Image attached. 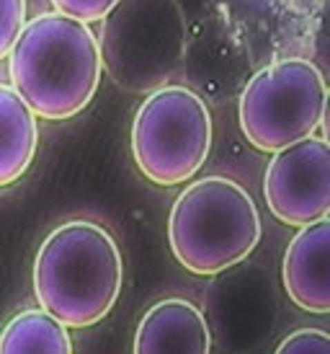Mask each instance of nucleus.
Instances as JSON below:
<instances>
[{
	"instance_id": "obj_1",
	"label": "nucleus",
	"mask_w": 330,
	"mask_h": 354,
	"mask_svg": "<svg viewBox=\"0 0 330 354\" xmlns=\"http://www.w3.org/2000/svg\"><path fill=\"white\" fill-rule=\"evenodd\" d=\"M8 75L10 88L34 117L49 122L78 117L104 75L96 31L57 10L34 16L10 50Z\"/></svg>"
},
{
	"instance_id": "obj_2",
	"label": "nucleus",
	"mask_w": 330,
	"mask_h": 354,
	"mask_svg": "<svg viewBox=\"0 0 330 354\" xmlns=\"http://www.w3.org/2000/svg\"><path fill=\"white\" fill-rule=\"evenodd\" d=\"M124 285L117 238L90 217H72L41 241L34 261L39 308L68 328H88L106 318Z\"/></svg>"
},
{
	"instance_id": "obj_3",
	"label": "nucleus",
	"mask_w": 330,
	"mask_h": 354,
	"mask_svg": "<svg viewBox=\"0 0 330 354\" xmlns=\"http://www.w3.org/2000/svg\"><path fill=\"white\" fill-rule=\"evenodd\" d=\"M261 212L243 184L230 176L196 178L168 215V246L186 272L214 277L237 266L261 241Z\"/></svg>"
},
{
	"instance_id": "obj_4",
	"label": "nucleus",
	"mask_w": 330,
	"mask_h": 354,
	"mask_svg": "<svg viewBox=\"0 0 330 354\" xmlns=\"http://www.w3.org/2000/svg\"><path fill=\"white\" fill-rule=\"evenodd\" d=\"M101 65L126 93H150L181 75L188 24L178 0H119L96 34Z\"/></svg>"
},
{
	"instance_id": "obj_5",
	"label": "nucleus",
	"mask_w": 330,
	"mask_h": 354,
	"mask_svg": "<svg viewBox=\"0 0 330 354\" xmlns=\"http://www.w3.org/2000/svg\"><path fill=\"white\" fill-rule=\"evenodd\" d=\"M212 111L196 91L163 86L150 91L132 122V158L157 187L194 178L212 153Z\"/></svg>"
},
{
	"instance_id": "obj_6",
	"label": "nucleus",
	"mask_w": 330,
	"mask_h": 354,
	"mask_svg": "<svg viewBox=\"0 0 330 354\" xmlns=\"http://www.w3.org/2000/svg\"><path fill=\"white\" fill-rule=\"evenodd\" d=\"M328 106L322 70L307 57L276 59L243 88L237 119L255 150L276 153L320 129Z\"/></svg>"
},
{
	"instance_id": "obj_7",
	"label": "nucleus",
	"mask_w": 330,
	"mask_h": 354,
	"mask_svg": "<svg viewBox=\"0 0 330 354\" xmlns=\"http://www.w3.org/2000/svg\"><path fill=\"white\" fill-rule=\"evenodd\" d=\"M263 197L271 215L291 227L318 223L330 212V148L322 135H310L271 153Z\"/></svg>"
},
{
	"instance_id": "obj_8",
	"label": "nucleus",
	"mask_w": 330,
	"mask_h": 354,
	"mask_svg": "<svg viewBox=\"0 0 330 354\" xmlns=\"http://www.w3.org/2000/svg\"><path fill=\"white\" fill-rule=\"evenodd\" d=\"M132 354H212L204 310L188 297H163L139 318Z\"/></svg>"
},
{
	"instance_id": "obj_9",
	"label": "nucleus",
	"mask_w": 330,
	"mask_h": 354,
	"mask_svg": "<svg viewBox=\"0 0 330 354\" xmlns=\"http://www.w3.org/2000/svg\"><path fill=\"white\" fill-rule=\"evenodd\" d=\"M330 223L322 217L300 227L284 254V290L297 308L325 315L330 310Z\"/></svg>"
},
{
	"instance_id": "obj_10",
	"label": "nucleus",
	"mask_w": 330,
	"mask_h": 354,
	"mask_svg": "<svg viewBox=\"0 0 330 354\" xmlns=\"http://www.w3.org/2000/svg\"><path fill=\"white\" fill-rule=\"evenodd\" d=\"M39 148V124L16 91L0 83V189L16 184Z\"/></svg>"
},
{
	"instance_id": "obj_11",
	"label": "nucleus",
	"mask_w": 330,
	"mask_h": 354,
	"mask_svg": "<svg viewBox=\"0 0 330 354\" xmlns=\"http://www.w3.org/2000/svg\"><path fill=\"white\" fill-rule=\"evenodd\" d=\"M0 354H72L70 328L41 308H23L3 326Z\"/></svg>"
},
{
	"instance_id": "obj_12",
	"label": "nucleus",
	"mask_w": 330,
	"mask_h": 354,
	"mask_svg": "<svg viewBox=\"0 0 330 354\" xmlns=\"http://www.w3.org/2000/svg\"><path fill=\"white\" fill-rule=\"evenodd\" d=\"M26 0H0V62L8 57L26 26Z\"/></svg>"
},
{
	"instance_id": "obj_13",
	"label": "nucleus",
	"mask_w": 330,
	"mask_h": 354,
	"mask_svg": "<svg viewBox=\"0 0 330 354\" xmlns=\"http://www.w3.org/2000/svg\"><path fill=\"white\" fill-rule=\"evenodd\" d=\"M273 354H330V336L322 328H297L284 336Z\"/></svg>"
},
{
	"instance_id": "obj_14",
	"label": "nucleus",
	"mask_w": 330,
	"mask_h": 354,
	"mask_svg": "<svg viewBox=\"0 0 330 354\" xmlns=\"http://www.w3.org/2000/svg\"><path fill=\"white\" fill-rule=\"evenodd\" d=\"M117 3L119 0H52V6H55L57 13L70 16V19L75 21H83L88 26L104 19Z\"/></svg>"
}]
</instances>
